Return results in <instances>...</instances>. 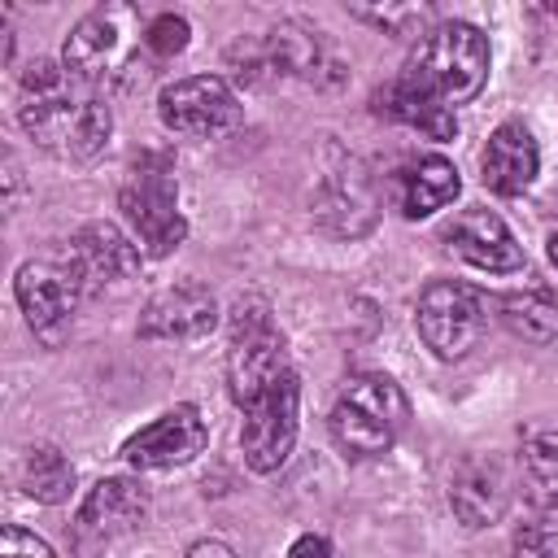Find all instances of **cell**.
<instances>
[{
	"label": "cell",
	"mask_w": 558,
	"mask_h": 558,
	"mask_svg": "<svg viewBox=\"0 0 558 558\" xmlns=\"http://www.w3.org/2000/svg\"><path fill=\"white\" fill-rule=\"evenodd\" d=\"M414 323H418V336L423 344L445 357V362H458L475 349V340L484 336V323H488V305L480 296V288L462 283V279H436L418 292V305H414Z\"/></svg>",
	"instance_id": "obj_5"
},
{
	"label": "cell",
	"mask_w": 558,
	"mask_h": 558,
	"mask_svg": "<svg viewBox=\"0 0 558 558\" xmlns=\"http://www.w3.org/2000/svg\"><path fill=\"white\" fill-rule=\"evenodd\" d=\"M187 22L179 17V13H161V17H153L148 26H144V44L157 52V57H174V52H183L187 48Z\"/></svg>",
	"instance_id": "obj_25"
},
{
	"label": "cell",
	"mask_w": 558,
	"mask_h": 558,
	"mask_svg": "<svg viewBox=\"0 0 558 558\" xmlns=\"http://www.w3.org/2000/svg\"><path fill=\"white\" fill-rule=\"evenodd\" d=\"M449 506L453 514L466 523V527H488L501 519L506 510V480L493 462L484 458H471L453 471V484H449Z\"/></svg>",
	"instance_id": "obj_17"
},
{
	"label": "cell",
	"mask_w": 558,
	"mask_h": 558,
	"mask_svg": "<svg viewBox=\"0 0 558 558\" xmlns=\"http://www.w3.org/2000/svg\"><path fill=\"white\" fill-rule=\"evenodd\" d=\"M288 366L283 336L270 327L262 301H240L235 305V327H231V353H227V384L240 405H253L262 392H270Z\"/></svg>",
	"instance_id": "obj_4"
},
{
	"label": "cell",
	"mask_w": 558,
	"mask_h": 558,
	"mask_svg": "<svg viewBox=\"0 0 558 558\" xmlns=\"http://www.w3.org/2000/svg\"><path fill=\"white\" fill-rule=\"evenodd\" d=\"M144 514H148V488L140 480L109 475L87 488V497L78 506V527L92 536H118V532H131L135 523H144Z\"/></svg>",
	"instance_id": "obj_16"
},
{
	"label": "cell",
	"mask_w": 558,
	"mask_h": 558,
	"mask_svg": "<svg viewBox=\"0 0 558 558\" xmlns=\"http://www.w3.org/2000/svg\"><path fill=\"white\" fill-rule=\"evenodd\" d=\"M157 113L174 135H192V140H209L222 135L240 122V100L231 92L227 78L218 74H192L179 78L170 87H161L157 96Z\"/></svg>",
	"instance_id": "obj_9"
},
{
	"label": "cell",
	"mask_w": 558,
	"mask_h": 558,
	"mask_svg": "<svg viewBox=\"0 0 558 558\" xmlns=\"http://www.w3.org/2000/svg\"><path fill=\"white\" fill-rule=\"evenodd\" d=\"M0 558H57V554L44 536H35L17 523H4L0 527Z\"/></svg>",
	"instance_id": "obj_26"
},
{
	"label": "cell",
	"mask_w": 558,
	"mask_h": 558,
	"mask_svg": "<svg viewBox=\"0 0 558 558\" xmlns=\"http://www.w3.org/2000/svg\"><path fill=\"white\" fill-rule=\"evenodd\" d=\"M480 170H484V187H493L497 196H519L532 187L536 170H541V148L532 140L527 126L519 122H506L488 135L484 144V157H480Z\"/></svg>",
	"instance_id": "obj_15"
},
{
	"label": "cell",
	"mask_w": 558,
	"mask_h": 558,
	"mask_svg": "<svg viewBox=\"0 0 558 558\" xmlns=\"http://www.w3.org/2000/svg\"><path fill=\"white\" fill-rule=\"evenodd\" d=\"M118 205H122V218L131 222V231H135V240L148 257H166L183 244L187 222L179 214V187H174L166 166L135 161Z\"/></svg>",
	"instance_id": "obj_7"
},
{
	"label": "cell",
	"mask_w": 558,
	"mask_h": 558,
	"mask_svg": "<svg viewBox=\"0 0 558 558\" xmlns=\"http://www.w3.org/2000/svg\"><path fill=\"white\" fill-rule=\"evenodd\" d=\"M458 196V170L445 157H423L401 174V214L427 218Z\"/></svg>",
	"instance_id": "obj_19"
},
{
	"label": "cell",
	"mask_w": 558,
	"mask_h": 558,
	"mask_svg": "<svg viewBox=\"0 0 558 558\" xmlns=\"http://www.w3.org/2000/svg\"><path fill=\"white\" fill-rule=\"evenodd\" d=\"M218 323V305L201 283H174L157 292L140 318L144 340H201Z\"/></svg>",
	"instance_id": "obj_14"
},
{
	"label": "cell",
	"mask_w": 558,
	"mask_h": 558,
	"mask_svg": "<svg viewBox=\"0 0 558 558\" xmlns=\"http://www.w3.org/2000/svg\"><path fill=\"white\" fill-rule=\"evenodd\" d=\"M519 466H523L527 497H532L536 506L558 501V432H532V436L523 440Z\"/></svg>",
	"instance_id": "obj_22"
},
{
	"label": "cell",
	"mask_w": 558,
	"mask_h": 558,
	"mask_svg": "<svg viewBox=\"0 0 558 558\" xmlns=\"http://www.w3.org/2000/svg\"><path fill=\"white\" fill-rule=\"evenodd\" d=\"M65 262L74 266L83 292H105V288L126 283V279L140 270V248H135L113 222H87V227L70 240Z\"/></svg>",
	"instance_id": "obj_12"
},
{
	"label": "cell",
	"mask_w": 558,
	"mask_h": 558,
	"mask_svg": "<svg viewBox=\"0 0 558 558\" xmlns=\"http://www.w3.org/2000/svg\"><path fill=\"white\" fill-rule=\"evenodd\" d=\"M13 292H17V305H22L26 323H31L35 331H44V336H52V331L74 314V305L87 296L83 283H78V275H74V266H70L65 257L22 262Z\"/></svg>",
	"instance_id": "obj_10"
},
{
	"label": "cell",
	"mask_w": 558,
	"mask_h": 558,
	"mask_svg": "<svg viewBox=\"0 0 558 558\" xmlns=\"http://www.w3.org/2000/svg\"><path fill=\"white\" fill-rule=\"evenodd\" d=\"M131 9L122 4H109V9H92L70 35H65V48H61V65L87 83V87H105L113 83L126 65H131V52H135V26H131Z\"/></svg>",
	"instance_id": "obj_6"
},
{
	"label": "cell",
	"mask_w": 558,
	"mask_h": 558,
	"mask_svg": "<svg viewBox=\"0 0 558 558\" xmlns=\"http://www.w3.org/2000/svg\"><path fill=\"white\" fill-rule=\"evenodd\" d=\"M187 558H235V549L222 545V541H196V545L187 549Z\"/></svg>",
	"instance_id": "obj_28"
},
{
	"label": "cell",
	"mask_w": 558,
	"mask_h": 558,
	"mask_svg": "<svg viewBox=\"0 0 558 558\" xmlns=\"http://www.w3.org/2000/svg\"><path fill=\"white\" fill-rule=\"evenodd\" d=\"M549 262H554V266H558V235H554V240H549Z\"/></svg>",
	"instance_id": "obj_29"
},
{
	"label": "cell",
	"mask_w": 558,
	"mask_h": 558,
	"mask_svg": "<svg viewBox=\"0 0 558 558\" xmlns=\"http://www.w3.org/2000/svg\"><path fill=\"white\" fill-rule=\"evenodd\" d=\"M353 17L375 22V26L388 31V35H410L414 26L427 22V9H423V4H384V9H353Z\"/></svg>",
	"instance_id": "obj_24"
},
{
	"label": "cell",
	"mask_w": 558,
	"mask_h": 558,
	"mask_svg": "<svg viewBox=\"0 0 558 558\" xmlns=\"http://www.w3.org/2000/svg\"><path fill=\"white\" fill-rule=\"evenodd\" d=\"M445 240H449V248H453L458 257H466V262L480 266V270L510 275V270L523 266V248H519L514 231L506 227L501 214H493V209H484V205L462 209V214L449 222Z\"/></svg>",
	"instance_id": "obj_13"
},
{
	"label": "cell",
	"mask_w": 558,
	"mask_h": 558,
	"mask_svg": "<svg viewBox=\"0 0 558 558\" xmlns=\"http://www.w3.org/2000/svg\"><path fill=\"white\" fill-rule=\"evenodd\" d=\"M375 109L388 113V118H397V122H405V126H414V131H423L427 140H453L458 135L453 109L440 105L436 96H427L423 87H414L405 74L375 92Z\"/></svg>",
	"instance_id": "obj_18"
},
{
	"label": "cell",
	"mask_w": 558,
	"mask_h": 558,
	"mask_svg": "<svg viewBox=\"0 0 558 558\" xmlns=\"http://www.w3.org/2000/svg\"><path fill=\"white\" fill-rule=\"evenodd\" d=\"M288 558H336V549L323 541V536H296Z\"/></svg>",
	"instance_id": "obj_27"
},
{
	"label": "cell",
	"mask_w": 558,
	"mask_h": 558,
	"mask_svg": "<svg viewBox=\"0 0 558 558\" xmlns=\"http://www.w3.org/2000/svg\"><path fill=\"white\" fill-rule=\"evenodd\" d=\"M497 318L519 336V340H532V344H545L558 336V296L545 292V288H519V292H506L497 301Z\"/></svg>",
	"instance_id": "obj_20"
},
{
	"label": "cell",
	"mask_w": 558,
	"mask_h": 558,
	"mask_svg": "<svg viewBox=\"0 0 558 558\" xmlns=\"http://www.w3.org/2000/svg\"><path fill=\"white\" fill-rule=\"evenodd\" d=\"M22 126L52 157L92 161L109 144L113 118L96 87L78 83L65 65L35 61L22 74Z\"/></svg>",
	"instance_id": "obj_1"
},
{
	"label": "cell",
	"mask_w": 558,
	"mask_h": 558,
	"mask_svg": "<svg viewBox=\"0 0 558 558\" xmlns=\"http://www.w3.org/2000/svg\"><path fill=\"white\" fill-rule=\"evenodd\" d=\"M22 488H26V497H35V501H44V506L65 501L70 488H74V466H70V458H65L61 449H52V445H35V449L22 458Z\"/></svg>",
	"instance_id": "obj_21"
},
{
	"label": "cell",
	"mask_w": 558,
	"mask_h": 558,
	"mask_svg": "<svg viewBox=\"0 0 558 558\" xmlns=\"http://www.w3.org/2000/svg\"><path fill=\"white\" fill-rule=\"evenodd\" d=\"M405 78L453 109V105L480 96V87L488 78V39L471 22H440L418 39V48L405 65Z\"/></svg>",
	"instance_id": "obj_2"
},
{
	"label": "cell",
	"mask_w": 558,
	"mask_h": 558,
	"mask_svg": "<svg viewBox=\"0 0 558 558\" xmlns=\"http://www.w3.org/2000/svg\"><path fill=\"white\" fill-rule=\"evenodd\" d=\"M205 449V418L196 405H174L161 418H153L148 427H140L126 445L122 458L135 471H166V466H183Z\"/></svg>",
	"instance_id": "obj_11"
},
{
	"label": "cell",
	"mask_w": 558,
	"mask_h": 558,
	"mask_svg": "<svg viewBox=\"0 0 558 558\" xmlns=\"http://www.w3.org/2000/svg\"><path fill=\"white\" fill-rule=\"evenodd\" d=\"M296 405H301L296 375H283L270 392H262L253 405H244L240 449H244V462L257 475H270L288 462V453L296 445Z\"/></svg>",
	"instance_id": "obj_8"
},
{
	"label": "cell",
	"mask_w": 558,
	"mask_h": 558,
	"mask_svg": "<svg viewBox=\"0 0 558 558\" xmlns=\"http://www.w3.org/2000/svg\"><path fill=\"white\" fill-rule=\"evenodd\" d=\"M410 405L388 375H353L331 401L327 427L349 458H379L405 432Z\"/></svg>",
	"instance_id": "obj_3"
},
{
	"label": "cell",
	"mask_w": 558,
	"mask_h": 558,
	"mask_svg": "<svg viewBox=\"0 0 558 558\" xmlns=\"http://www.w3.org/2000/svg\"><path fill=\"white\" fill-rule=\"evenodd\" d=\"M510 549H514V558H558V501L536 506L532 519H523L514 527Z\"/></svg>",
	"instance_id": "obj_23"
}]
</instances>
